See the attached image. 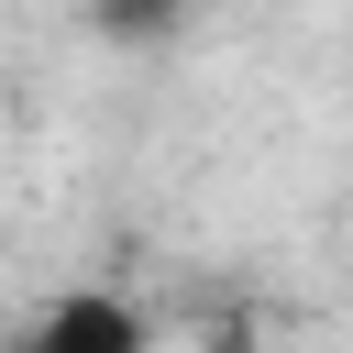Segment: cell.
<instances>
[{
	"label": "cell",
	"mask_w": 353,
	"mask_h": 353,
	"mask_svg": "<svg viewBox=\"0 0 353 353\" xmlns=\"http://www.w3.org/2000/svg\"><path fill=\"white\" fill-rule=\"evenodd\" d=\"M11 353H154V320H143L121 287H77V298H55Z\"/></svg>",
	"instance_id": "obj_1"
},
{
	"label": "cell",
	"mask_w": 353,
	"mask_h": 353,
	"mask_svg": "<svg viewBox=\"0 0 353 353\" xmlns=\"http://www.w3.org/2000/svg\"><path fill=\"white\" fill-rule=\"evenodd\" d=\"M176 11H210V0H110L121 33H154V22H176Z\"/></svg>",
	"instance_id": "obj_2"
}]
</instances>
